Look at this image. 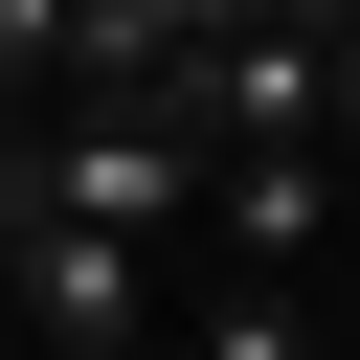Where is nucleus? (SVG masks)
<instances>
[{"instance_id":"nucleus-5","label":"nucleus","mask_w":360,"mask_h":360,"mask_svg":"<svg viewBox=\"0 0 360 360\" xmlns=\"http://www.w3.org/2000/svg\"><path fill=\"white\" fill-rule=\"evenodd\" d=\"M0 225H22V112H0Z\"/></svg>"},{"instance_id":"nucleus-7","label":"nucleus","mask_w":360,"mask_h":360,"mask_svg":"<svg viewBox=\"0 0 360 360\" xmlns=\"http://www.w3.org/2000/svg\"><path fill=\"white\" fill-rule=\"evenodd\" d=\"M112 360H158V338H112Z\"/></svg>"},{"instance_id":"nucleus-2","label":"nucleus","mask_w":360,"mask_h":360,"mask_svg":"<svg viewBox=\"0 0 360 360\" xmlns=\"http://www.w3.org/2000/svg\"><path fill=\"white\" fill-rule=\"evenodd\" d=\"M202 225H225V270H248V292H292V270L338 248V135H225Z\"/></svg>"},{"instance_id":"nucleus-3","label":"nucleus","mask_w":360,"mask_h":360,"mask_svg":"<svg viewBox=\"0 0 360 360\" xmlns=\"http://www.w3.org/2000/svg\"><path fill=\"white\" fill-rule=\"evenodd\" d=\"M0 270H22V315H45L68 360H112V338L158 315V248H135V225H68V202H22V225H0Z\"/></svg>"},{"instance_id":"nucleus-4","label":"nucleus","mask_w":360,"mask_h":360,"mask_svg":"<svg viewBox=\"0 0 360 360\" xmlns=\"http://www.w3.org/2000/svg\"><path fill=\"white\" fill-rule=\"evenodd\" d=\"M202 360H338V338H315L292 292H248V270H225V315H202Z\"/></svg>"},{"instance_id":"nucleus-8","label":"nucleus","mask_w":360,"mask_h":360,"mask_svg":"<svg viewBox=\"0 0 360 360\" xmlns=\"http://www.w3.org/2000/svg\"><path fill=\"white\" fill-rule=\"evenodd\" d=\"M45 360H68V338H45Z\"/></svg>"},{"instance_id":"nucleus-6","label":"nucleus","mask_w":360,"mask_h":360,"mask_svg":"<svg viewBox=\"0 0 360 360\" xmlns=\"http://www.w3.org/2000/svg\"><path fill=\"white\" fill-rule=\"evenodd\" d=\"M338 135H360V45H338Z\"/></svg>"},{"instance_id":"nucleus-1","label":"nucleus","mask_w":360,"mask_h":360,"mask_svg":"<svg viewBox=\"0 0 360 360\" xmlns=\"http://www.w3.org/2000/svg\"><path fill=\"white\" fill-rule=\"evenodd\" d=\"M202 180H225V135H202L180 90H45V112H22V202H68V225L180 248V225H202Z\"/></svg>"}]
</instances>
